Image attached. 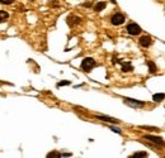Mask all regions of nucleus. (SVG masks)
Wrapping results in <instances>:
<instances>
[{
  "label": "nucleus",
  "instance_id": "nucleus-1",
  "mask_svg": "<svg viewBox=\"0 0 165 158\" xmlns=\"http://www.w3.org/2000/svg\"><path fill=\"white\" fill-rule=\"evenodd\" d=\"M97 66V63L95 61L90 58V57H87V58H84L83 62H81V70L85 71V72H90V71L93 70Z\"/></svg>",
  "mask_w": 165,
  "mask_h": 158
},
{
  "label": "nucleus",
  "instance_id": "nucleus-2",
  "mask_svg": "<svg viewBox=\"0 0 165 158\" xmlns=\"http://www.w3.org/2000/svg\"><path fill=\"white\" fill-rule=\"evenodd\" d=\"M111 23L113 25H121V24H123L125 23V15H123V14H121V13L113 14V17L111 19Z\"/></svg>",
  "mask_w": 165,
  "mask_h": 158
},
{
  "label": "nucleus",
  "instance_id": "nucleus-3",
  "mask_svg": "<svg viewBox=\"0 0 165 158\" xmlns=\"http://www.w3.org/2000/svg\"><path fill=\"white\" fill-rule=\"evenodd\" d=\"M127 32H128V34H131V35H139L141 33V28L136 23H130L127 25Z\"/></svg>",
  "mask_w": 165,
  "mask_h": 158
},
{
  "label": "nucleus",
  "instance_id": "nucleus-4",
  "mask_svg": "<svg viewBox=\"0 0 165 158\" xmlns=\"http://www.w3.org/2000/svg\"><path fill=\"white\" fill-rule=\"evenodd\" d=\"M145 139H147L150 142H154V143H156V144H159L161 147H165V142L160 137H155V135H145Z\"/></svg>",
  "mask_w": 165,
  "mask_h": 158
},
{
  "label": "nucleus",
  "instance_id": "nucleus-5",
  "mask_svg": "<svg viewBox=\"0 0 165 158\" xmlns=\"http://www.w3.org/2000/svg\"><path fill=\"white\" fill-rule=\"evenodd\" d=\"M140 44L143 47V48H147V47H150L151 46V43H153V39L149 37V35H142V37L140 38Z\"/></svg>",
  "mask_w": 165,
  "mask_h": 158
},
{
  "label": "nucleus",
  "instance_id": "nucleus-6",
  "mask_svg": "<svg viewBox=\"0 0 165 158\" xmlns=\"http://www.w3.org/2000/svg\"><path fill=\"white\" fill-rule=\"evenodd\" d=\"M125 103L130 106H133V107H140V106H143V101H137V100H132V99H125Z\"/></svg>",
  "mask_w": 165,
  "mask_h": 158
},
{
  "label": "nucleus",
  "instance_id": "nucleus-7",
  "mask_svg": "<svg viewBox=\"0 0 165 158\" xmlns=\"http://www.w3.org/2000/svg\"><path fill=\"white\" fill-rule=\"evenodd\" d=\"M80 21L81 19L79 18V17H75V15H70L67 18V24L70 27H74V25H77V24H80Z\"/></svg>",
  "mask_w": 165,
  "mask_h": 158
},
{
  "label": "nucleus",
  "instance_id": "nucleus-8",
  "mask_svg": "<svg viewBox=\"0 0 165 158\" xmlns=\"http://www.w3.org/2000/svg\"><path fill=\"white\" fill-rule=\"evenodd\" d=\"M97 118L98 119H100V120H104V121H109V123H119V120H117V119H114V118H111V117H104V115H97Z\"/></svg>",
  "mask_w": 165,
  "mask_h": 158
},
{
  "label": "nucleus",
  "instance_id": "nucleus-9",
  "mask_svg": "<svg viewBox=\"0 0 165 158\" xmlns=\"http://www.w3.org/2000/svg\"><path fill=\"white\" fill-rule=\"evenodd\" d=\"M8 18H9V13H8V12L0 10V23H3V21H5Z\"/></svg>",
  "mask_w": 165,
  "mask_h": 158
},
{
  "label": "nucleus",
  "instance_id": "nucleus-10",
  "mask_svg": "<svg viewBox=\"0 0 165 158\" xmlns=\"http://www.w3.org/2000/svg\"><path fill=\"white\" fill-rule=\"evenodd\" d=\"M132 70H133V67L131 66L130 62H126L122 64V71H123V72H128V71H132Z\"/></svg>",
  "mask_w": 165,
  "mask_h": 158
},
{
  "label": "nucleus",
  "instance_id": "nucleus-11",
  "mask_svg": "<svg viewBox=\"0 0 165 158\" xmlns=\"http://www.w3.org/2000/svg\"><path fill=\"white\" fill-rule=\"evenodd\" d=\"M107 6V3H104V2H100V3H98L95 6H94V9H95V12H100V10H103L104 8Z\"/></svg>",
  "mask_w": 165,
  "mask_h": 158
},
{
  "label": "nucleus",
  "instance_id": "nucleus-12",
  "mask_svg": "<svg viewBox=\"0 0 165 158\" xmlns=\"http://www.w3.org/2000/svg\"><path fill=\"white\" fill-rule=\"evenodd\" d=\"M164 97H165V95H164V94H155V95L153 96L154 101H156V103H160V101H163Z\"/></svg>",
  "mask_w": 165,
  "mask_h": 158
},
{
  "label": "nucleus",
  "instance_id": "nucleus-13",
  "mask_svg": "<svg viewBox=\"0 0 165 158\" xmlns=\"http://www.w3.org/2000/svg\"><path fill=\"white\" fill-rule=\"evenodd\" d=\"M147 156V153L146 152H136V153H133L132 156H130L131 158H143V157H146Z\"/></svg>",
  "mask_w": 165,
  "mask_h": 158
},
{
  "label": "nucleus",
  "instance_id": "nucleus-14",
  "mask_svg": "<svg viewBox=\"0 0 165 158\" xmlns=\"http://www.w3.org/2000/svg\"><path fill=\"white\" fill-rule=\"evenodd\" d=\"M147 64H149V71H150V72H151V74H155L156 70H157L156 66H155V63H154V62H149Z\"/></svg>",
  "mask_w": 165,
  "mask_h": 158
},
{
  "label": "nucleus",
  "instance_id": "nucleus-15",
  "mask_svg": "<svg viewBox=\"0 0 165 158\" xmlns=\"http://www.w3.org/2000/svg\"><path fill=\"white\" fill-rule=\"evenodd\" d=\"M53 157L59 158V157H61V153H59V152H50L47 154V158H53Z\"/></svg>",
  "mask_w": 165,
  "mask_h": 158
},
{
  "label": "nucleus",
  "instance_id": "nucleus-16",
  "mask_svg": "<svg viewBox=\"0 0 165 158\" xmlns=\"http://www.w3.org/2000/svg\"><path fill=\"white\" fill-rule=\"evenodd\" d=\"M13 2H15V0H0V4H4V5H10Z\"/></svg>",
  "mask_w": 165,
  "mask_h": 158
},
{
  "label": "nucleus",
  "instance_id": "nucleus-17",
  "mask_svg": "<svg viewBox=\"0 0 165 158\" xmlns=\"http://www.w3.org/2000/svg\"><path fill=\"white\" fill-rule=\"evenodd\" d=\"M70 84H71L70 81H61V82L57 84V86H60V87H61V86H66V85H70Z\"/></svg>",
  "mask_w": 165,
  "mask_h": 158
},
{
  "label": "nucleus",
  "instance_id": "nucleus-18",
  "mask_svg": "<svg viewBox=\"0 0 165 158\" xmlns=\"http://www.w3.org/2000/svg\"><path fill=\"white\" fill-rule=\"evenodd\" d=\"M111 129H112V130H113V132H116V133H119V134L122 133V132H121V129H118V128H114V127H111Z\"/></svg>",
  "mask_w": 165,
  "mask_h": 158
},
{
  "label": "nucleus",
  "instance_id": "nucleus-19",
  "mask_svg": "<svg viewBox=\"0 0 165 158\" xmlns=\"http://www.w3.org/2000/svg\"><path fill=\"white\" fill-rule=\"evenodd\" d=\"M84 6H89V8H90L91 4H90V3H85V4H84Z\"/></svg>",
  "mask_w": 165,
  "mask_h": 158
},
{
  "label": "nucleus",
  "instance_id": "nucleus-20",
  "mask_svg": "<svg viewBox=\"0 0 165 158\" xmlns=\"http://www.w3.org/2000/svg\"><path fill=\"white\" fill-rule=\"evenodd\" d=\"M29 2H33V0H29Z\"/></svg>",
  "mask_w": 165,
  "mask_h": 158
}]
</instances>
